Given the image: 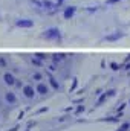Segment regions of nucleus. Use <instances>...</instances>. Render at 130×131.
<instances>
[{
  "mask_svg": "<svg viewBox=\"0 0 130 131\" xmlns=\"http://www.w3.org/2000/svg\"><path fill=\"white\" fill-rule=\"evenodd\" d=\"M63 58H64L63 53H55L54 55V63H60V61H63Z\"/></svg>",
  "mask_w": 130,
  "mask_h": 131,
  "instance_id": "obj_9",
  "label": "nucleus"
},
{
  "mask_svg": "<svg viewBox=\"0 0 130 131\" xmlns=\"http://www.w3.org/2000/svg\"><path fill=\"white\" fill-rule=\"evenodd\" d=\"M49 81H51V85H52V87H54L55 90H58V89H60V85H58V82H57V81H55V79H54V78H52L51 75H49Z\"/></svg>",
  "mask_w": 130,
  "mask_h": 131,
  "instance_id": "obj_10",
  "label": "nucleus"
},
{
  "mask_svg": "<svg viewBox=\"0 0 130 131\" xmlns=\"http://www.w3.org/2000/svg\"><path fill=\"white\" fill-rule=\"evenodd\" d=\"M32 63L34 64H37V66H41V61H40L38 58H32Z\"/></svg>",
  "mask_w": 130,
  "mask_h": 131,
  "instance_id": "obj_14",
  "label": "nucleus"
},
{
  "mask_svg": "<svg viewBox=\"0 0 130 131\" xmlns=\"http://www.w3.org/2000/svg\"><path fill=\"white\" fill-rule=\"evenodd\" d=\"M110 66H112V69H113V70H118V69H119V66L116 64V63H112Z\"/></svg>",
  "mask_w": 130,
  "mask_h": 131,
  "instance_id": "obj_15",
  "label": "nucleus"
},
{
  "mask_svg": "<svg viewBox=\"0 0 130 131\" xmlns=\"http://www.w3.org/2000/svg\"><path fill=\"white\" fill-rule=\"evenodd\" d=\"M121 37H124V34L116 32V34H113V35H107L106 40H107V41H115V40H118V38H121Z\"/></svg>",
  "mask_w": 130,
  "mask_h": 131,
  "instance_id": "obj_7",
  "label": "nucleus"
},
{
  "mask_svg": "<svg viewBox=\"0 0 130 131\" xmlns=\"http://www.w3.org/2000/svg\"><path fill=\"white\" fill-rule=\"evenodd\" d=\"M3 79H5V82H6L8 85H14V84H15V78H14L11 73H5Z\"/></svg>",
  "mask_w": 130,
  "mask_h": 131,
  "instance_id": "obj_4",
  "label": "nucleus"
},
{
  "mask_svg": "<svg viewBox=\"0 0 130 131\" xmlns=\"http://www.w3.org/2000/svg\"><path fill=\"white\" fill-rule=\"evenodd\" d=\"M17 26H18V28H32L34 21L32 20H18V21H17Z\"/></svg>",
  "mask_w": 130,
  "mask_h": 131,
  "instance_id": "obj_3",
  "label": "nucleus"
},
{
  "mask_svg": "<svg viewBox=\"0 0 130 131\" xmlns=\"http://www.w3.org/2000/svg\"><path fill=\"white\" fill-rule=\"evenodd\" d=\"M35 57H37V58H38V60H44V55H43V53H37V55H35Z\"/></svg>",
  "mask_w": 130,
  "mask_h": 131,
  "instance_id": "obj_16",
  "label": "nucleus"
},
{
  "mask_svg": "<svg viewBox=\"0 0 130 131\" xmlns=\"http://www.w3.org/2000/svg\"><path fill=\"white\" fill-rule=\"evenodd\" d=\"M34 79H35V81H40V79H41V75H40V73H34Z\"/></svg>",
  "mask_w": 130,
  "mask_h": 131,
  "instance_id": "obj_13",
  "label": "nucleus"
},
{
  "mask_svg": "<svg viewBox=\"0 0 130 131\" xmlns=\"http://www.w3.org/2000/svg\"><path fill=\"white\" fill-rule=\"evenodd\" d=\"M83 110H84V107H83V105H81V107H78V108H77V113H81V111H83Z\"/></svg>",
  "mask_w": 130,
  "mask_h": 131,
  "instance_id": "obj_17",
  "label": "nucleus"
},
{
  "mask_svg": "<svg viewBox=\"0 0 130 131\" xmlns=\"http://www.w3.org/2000/svg\"><path fill=\"white\" fill-rule=\"evenodd\" d=\"M73 12H75V6H70V8H67V9L64 11V17H66V18L72 17V15H73Z\"/></svg>",
  "mask_w": 130,
  "mask_h": 131,
  "instance_id": "obj_8",
  "label": "nucleus"
},
{
  "mask_svg": "<svg viewBox=\"0 0 130 131\" xmlns=\"http://www.w3.org/2000/svg\"><path fill=\"white\" fill-rule=\"evenodd\" d=\"M23 93H25V96L26 98H34V95H35V90H34L32 85H25L23 87Z\"/></svg>",
  "mask_w": 130,
  "mask_h": 131,
  "instance_id": "obj_2",
  "label": "nucleus"
},
{
  "mask_svg": "<svg viewBox=\"0 0 130 131\" xmlns=\"http://www.w3.org/2000/svg\"><path fill=\"white\" fill-rule=\"evenodd\" d=\"M43 37H44V38H48V40H60L61 34H60V31H58L57 28H51V29L44 31Z\"/></svg>",
  "mask_w": 130,
  "mask_h": 131,
  "instance_id": "obj_1",
  "label": "nucleus"
},
{
  "mask_svg": "<svg viewBox=\"0 0 130 131\" xmlns=\"http://www.w3.org/2000/svg\"><path fill=\"white\" fill-rule=\"evenodd\" d=\"M107 96H109V93H104L103 96H99V99H98V102H97V105H101L106 99H107Z\"/></svg>",
  "mask_w": 130,
  "mask_h": 131,
  "instance_id": "obj_11",
  "label": "nucleus"
},
{
  "mask_svg": "<svg viewBox=\"0 0 130 131\" xmlns=\"http://www.w3.org/2000/svg\"><path fill=\"white\" fill-rule=\"evenodd\" d=\"M130 128V124L129 122H126V124H123L121 127H119V131H127Z\"/></svg>",
  "mask_w": 130,
  "mask_h": 131,
  "instance_id": "obj_12",
  "label": "nucleus"
},
{
  "mask_svg": "<svg viewBox=\"0 0 130 131\" xmlns=\"http://www.w3.org/2000/svg\"><path fill=\"white\" fill-rule=\"evenodd\" d=\"M5 98H6V101H8L9 104H15V102H17V98H15V95H14L12 92H8V93L5 95Z\"/></svg>",
  "mask_w": 130,
  "mask_h": 131,
  "instance_id": "obj_6",
  "label": "nucleus"
},
{
  "mask_svg": "<svg viewBox=\"0 0 130 131\" xmlns=\"http://www.w3.org/2000/svg\"><path fill=\"white\" fill-rule=\"evenodd\" d=\"M37 92H38L40 95H48V92H49V89H48V85H46V84H43V82H40V84L37 85Z\"/></svg>",
  "mask_w": 130,
  "mask_h": 131,
  "instance_id": "obj_5",
  "label": "nucleus"
}]
</instances>
